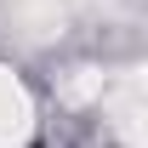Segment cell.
Returning a JSON list of instances; mask_svg holds the SVG:
<instances>
[{
    "label": "cell",
    "instance_id": "cell-2",
    "mask_svg": "<svg viewBox=\"0 0 148 148\" xmlns=\"http://www.w3.org/2000/svg\"><path fill=\"white\" fill-rule=\"evenodd\" d=\"M114 120H120L131 137H143V143H148V69H137L125 86L114 91Z\"/></svg>",
    "mask_w": 148,
    "mask_h": 148
},
{
    "label": "cell",
    "instance_id": "cell-1",
    "mask_svg": "<svg viewBox=\"0 0 148 148\" xmlns=\"http://www.w3.org/2000/svg\"><path fill=\"white\" fill-rule=\"evenodd\" d=\"M29 125H34V108H29V91L17 86V74L0 69V148H12L29 137Z\"/></svg>",
    "mask_w": 148,
    "mask_h": 148
}]
</instances>
